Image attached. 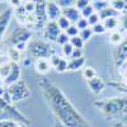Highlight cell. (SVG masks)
<instances>
[{"label":"cell","mask_w":127,"mask_h":127,"mask_svg":"<svg viewBox=\"0 0 127 127\" xmlns=\"http://www.w3.org/2000/svg\"><path fill=\"white\" fill-rule=\"evenodd\" d=\"M38 85L57 122L65 127H93L56 84L46 78H41Z\"/></svg>","instance_id":"6da1fadb"},{"label":"cell","mask_w":127,"mask_h":127,"mask_svg":"<svg viewBox=\"0 0 127 127\" xmlns=\"http://www.w3.org/2000/svg\"><path fill=\"white\" fill-rule=\"evenodd\" d=\"M93 104L108 121H120L127 114V97L105 98L95 100Z\"/></svg>","instance_id":"7a4b0ae2"},{"label":"cell","mask_w":127,"mask_h":127,"mask_svg":"<svg viewBox=\"0 0 127 127\" xmlns=\"http://www.w3.org/2000/svg\"><path fill=\"white\" fill-rule=\"evenodd\" d=\"M31 95V89L27 85V83L24 80H18L17 83L12 84L5 88V94H4V99L9 102L10 104H14L17 102L24 100Z\"/></svg>","instance_id":"3957f363"},{"label":"cell","mask_w":127,"mask_h":127,"mask_svg":"<svg viewBox=\"0 0 127 127\" xmlns=\"http://www.w3.org/2000/svg\"><path fill=\"white\" fill-rule=\"evenodd\" d=\"M31 39H32V31L29 28L22 27L13 32V34L9 38V43L12 47L17 48L19 52H22L28 48Z\"/></svg>","instance_id":"277c9868"},{"label":"cell","mask_w":127,"mask_h":127,"mask_svg":"<svg viewBox=\"0 0 127 127\" xmlns=\"http://www.w3.org/2000/svg\"><path fill=\"white\" fill-rule=\"evenodd\" d=\"M28 51L32 57L38 59H51L55 55L54 48L47 41H31L28 45Z\"/></svg>","instance_id":"5b68a950"},{"label":"cell","mask_w":127,"mask_h":127,"mask_svg":"<svg viewBox=\"0 0 127 127\" xmlns=\"http://www.w3.org/2000/svg\"><path fill=\"white\" fill-rule=\"evenodd\" d=\"M9 118L22 121V122L29 125V121L18 109H15V107L13 104H10L3 97H0V121L1 120H9Z\"/></svg>","instance_id":"8992f818"},{"label":"cell","mask_w":127,"mask_h":127,"mask_svg":"<svg viewBox=\"0 0 127 127\" xmlns=\"http://www.w3.org/2000/svg\"><path fill=\"white\" fill-rule=\"evenodd\" d=\"M113 62L117 69H122L127 64V34L123 37L121 43L116 46L113 51Z\"/></svg>","instance_id":"52a82bcc"},{"label":"cell","mask_w":127,"mask_h":127,"mask_svg":"<svg viewBox=\"0 0 127 127\" xmlns=\"http://www.w3.org/2000/svg\"><path fill=\"white\" fill-rule=\"evenodd\" d=\"M14 13L17 17V22L22 27H24V28H33V27L36 28L37 27V19H36L34 14L27 13L23 5L14 9Z\"/></svg>","instance_id":"ba28073f"},{"label":"cell","mask_w":127,"mask_h":127,"mask_svg":"<svg viewBox=\"0 0 127 127\" xmlns=\"http://www.w3.org/2000/svg\"><path fill=\"white\" fill-rule=\"evenodd\" d=\"M36 4V9H34V17L37 19V27L36 28H41L43 29L46 23L48 22L47 18V10H46V3L47 0H33Z\"/></svg>","instance_id":"9c48e42d"},{"label":"cell","mask_w":127,"mask_h":127,"mask_svg":"<svg viewBox=\"0 0 127 127\" xmlns=\"http://www.w3.org/2000/svg\"><path fill=\"white\" fill-rule=\"evenodd\" d=\"M61 29L57 24V22H52V20H48L46 23L45 28H43V38L47 42H56L59 36L61 34Z\"/></svg>","instance_id":"30bf717a"},{"label":"cell","mask_w":127,"mask_h":127,"mask_svg":"<svg viewBox=\"0 0 127 127\" xmlns=\"http://www.w3.org/2000/svg\"><path fill=\"white\" fill-rule=\"evenodd\" d=\"M13 14H14L13 8H8V9L3 10V12L0 13V42L3 41V38L6 33V29L9 27L10 19H12Z\"/></svg>","instance_id":"8fae6325"},{"label":"cell","mask_w":127,"mask_h":127,"mask_svg":"<svg viewBox=\"0 0 127 127\" xmlns=\"http://www.w3.org/2000/svg\"><path fill=\"white\" fill-rule=\"evenodd\" d=\"M20 66L18 65V62H13L10 61V71L8 74L6 79L4 80V85L5 87H9L12 84L17 83L18 80H20Z\"/></svg>","instance_id":"7c38bea8"},{"label":"cell","mask_w":127,"mask_h":127,"mask_svg":"<svg viewBox=\"0 0 127 127\" xmlns=\"http://www.w3.org/2000/svg\"><path fill=\"white\" fill-rule=\"evenodd\" d=\"M51 66L54 67L57 72H65L67 71V65H69V60L64 56H59V55H54L50 59Z\"/></svg>","instance_id":"4fadbf2b"},{"label":"cell","mask_w":127,"mask_h":127,"mask_svg":"<svg viewBox=\"0 0 127 127\" xmlns=\"http://www.w3.org/2000/svg\"><path fill=\"white\" fill-rule=\"evenodd\" d=\"M46 10H47L48 20H52V22H57V19L62 15V9L55 1H47L46 3Z\"/></svg>","instance_id":"5bb4252c"},{"label":"cell","mask_w":127,"mask_h":127,"mask_svg":"<svg viewBox=\"0 0 127 127\" xmlns=\"http://www.w3.org/2000/svg\"><path fill=\"white\" fill-rule=\"evenodd\" d=\"M87 84H88L89 90H90L92 94H94V95H99V94L105 89V85H107V84L103 81V79H100L98 75L95 76V78H93V79H90V80H88Z\"/></svg>","instance_id":"9a60e30c"},{"label":"cell","mask_w":127,"mask_h":127,"mask_svg":"<svg viewBox=\"0 0 127 127\" xmlns=\"http://www.w3.org/2000/svg\"><path fill=\"white\" fill-rule=\"evenodd\" d=\"M62 15L66 17L71 23H78V20L81 17V12L76 8V6H70V8H66V9H62Z\"/></svg>","instance_id":"2e32d148"},{"label":"cell","mask_w":127,"mask_h":127,"mask_svg":"<svg viewBox=\"0 0 127 127\" xmlns=\"http://www.w3.org/2000/svg\"><path fill=\"white\" fill-rule=\"evenodd\" d=\"M34 67H36V71L41 75H45L50 71V69L52 67L51 66V62L48 59H38L34 61Z\"/></svg>","instance_id":"e0dca14e"},{"label":"cell","mask_w":127,"mask_h":127,"mask_svg":"<svg viewBox=\"0 0 127 127\" xmlns=\"http://www.w3.org/2000/svg\"><path fill=\"white\" fill-rule=\"evenodd\" d=\"M85 67V57L80 59H70L69 65H67V71H79Z\"/></svg>","instance_id":"ac0fdd59"},{"label":"cell","mask_w":127,"mask_h":127,"mask_svg":"<svg viewBox=\"0 0 127 127\" xmlns=\"http://www.w3.org/2000/svg\"><path fill=\"white\" fill-rule=\"evenodd\" d=\"M98 14H99V18H100L102 20H105V19L112 18V17H120V15H121V14L117 12V10H114V9L111 6V5H109L108 8L103 9L102 12H99Z\"/></svg>","instance_id":"d6986e66"},{"label":"cell","mask_w":127,"mask_h":127,"mask_svg":"<svg viewBox=\"0 0 127 127\" xmlns=\"http://www.w3.org/2000/svg\"><path fill=\"white\" fill-rule=\"evenodd\" d=\"M103 24H104V27H105L107 31H111V32L117 31V27L120 24V19H118V17H112V18H108V19L103 20Z\"/></svg>","instance_id":"ffe728a7"},{"label":"cell","mask_w":127,"mask_h":127,"mask_svg":"<svg viewBox=\"0 0 127 127\" xmlns=\"http://www.w3.org/2000/svg\"><path fill=\"white\" fill-rule=\"evenodd\" d=\"M29 125L22 122V121H17V120H1L0 121V127H28Z\"/></svg>","instance_id":"44dd1931"},{"label":"cell","mask_w":127,"mask_h":127,"mask_svg":"<svg viewBox=\"0 0 127 127\" xmlns=\"http://www.w3.org/2000/svg\"><path fill=\"white\" fill-rule=\"evenodd\" d=\"M109 5H111L114 10H117L120 14H122L123 10H125L126 6H127V3H126V0H112V1L109 3Z\"/></svg>","instance_id":"7402d4cb"},{"label":"cell","mask_w":127,"mask_h":127,"mask_svg":"<svg viewBox=\"0 0 127 127\" xmlns=\"http://www.w3.org/2000/svg\"><path fill=\"white\" fill-rule=\"evenodd\" d=\"M123 39V36L120 31H113L111 32V34H109V42L112 45H116V46H118L121 42Z\"/></svg>","instance_id":"603a6c76"},{"label":"cell","mask_w":127,"mask_h":127,"mask_svg":"<svg viewBox=\"0 0 127 127\" xmlns=\"http://www.w3.org/2000/svg\"><path fill=\"white\" fill-rule=\"evenodd\" d=\"M108 85L113 87L114 89H117L122 93L127 94V80H121V81H109Z\"/></svg>","instance_id":"cb8c5ba5"},{"label":"cell","mask_w":127,"mask_h":127,"mask_svg":"<svg viewBox=\"0 0 127 127\" xmlns=\"http://www.w3.org/2000/svg\"><path fill=\"white\" fill-rule=\"evenodd\" d=\"M6 55L9 56L10 61H13V62H19V61H20V52H19L17 48L12 47V46H10V47L8 48Z\"/></svg>","instance_id":"d4e9b609"},{"label":"cell","mask_w":127,"mask_h":127,"mask_svg":"<svg viewBox=\"0 0 127 127\" xmlns=\"http://www.w3.org/2000/svg\"><path fill=\"white\" fill-rule=\"evenodd\" d=\"M81 74H83V78H84V79H87V81L97 76V71H95V69H94V67H92V66H87V67H84V69H83V71H81Z\"/></svg>","instance_id":"484cf974"},{"label":"cell","mask_w":127,"mask_h":127,"mask_svg":"<svg viewBox=\"0 0 127 127\" xmlns=\"http://www.w3.org/2000/svg\"><path fill=\"white\" fill-rule=\"evenodd\" d=\"M57 24H59V27H60V29H61V31L66 32V29L71 26V22H70V20H69L66 17L61 15V17L57 19Z\"/></svg>","instance_id":"4316f807"},{"label":"cell","mask_w":127,"mask_h":127,"mask_svg":"<svg viewBox=\"0 0 127 127\" xmlns=\"http://www.w3.org/2000/svg\"><path fill=\"white\" fill-rule=\"evenodd\" d=\"M70 43L74 46V48H80V50H83L84 43H85V42L81 39L80 36H75V37H71V38H70Z\"/></svg>","instance_id":"83f0119b"},{"label":"cell","mask_w":127,"mask_h":127,"mask_svg":"<svg viewBox=\"0 0 127 127\" xmlns=\"http://www.w3.org/2000/svg\"><path fill=\"white\" fill-rule=\"evenodd\" d=\"M94 34V32H93V29H92V27H88V28H85V29H83V31H80V37H81V39L84 41V42H87V41H89L90 38H92V36Z\"/></svg>","instance_id":"f1b7e54d"},{"label":"cell","mask_w":127,"mask_h":127,"mask_svg":"<svg viewBox=\"0 0 127 127\" xmlns=\"http://www.w3.org/2000/svg\"><path fill=\"white\" fill-rule=\"evenodd\" d=\"M74 46L70 43H66V45H64L62 46V54H64V57H66V59H70L72 56V52H74Z\"/></svg>","instance_id":"f546056e"},{"label":"cell","mask_w":127,"mask_h":127,"mask_svg":"<svg viewBox=\"0 0 127 127\" xmlns=\"http://www.w3.org/2000/svg\"><path fill=\"white\" fill-rule=\"evenodd\" d=\"M56 3L61 9H66V8H70V6H75L76 0H57Z\"/></svg>","instance_id":"4dcf8cb0"},{"label":"cell","mask_w":127,"mask_h":127,"mask_svg":"<svg viewBox=\"0 0 127 127\" xmlns=\"http://www.w3.org/2000/svg\"><path fill=\"white\" fill-rule=\"evenodd\" d=\"M93 6H94V9L99 13V12H102L103 9H105V8H108V6H109V3H108V1H105V0H99V1L93 3Z\"/></svg>","instance_id":"1f68e13d"},{"label":"cell","mask_w":127,"mask_h":127,"mask_svg":"<svg viewBox=\"0 0 127 127\" xmlns=\"http://www.w3.org/2000/svg\"><path fill=\"white\" fill-rule=\"evenodd\" d=\"M93 13H95V9H94L93 4H90V5H88L87 8H84V9L81 10V17L85 18V19H88Z\"/></svg>","instance_id":"d6a6232c"},{"label":"cell","mask_w":127,"mask_h":127,"mask_svg":"<svg viewBox=\"0 0 127 127\" xmlns=\"http://www.w3.org/2000/svg\"><path fill=\"white\" fill-rule=\"evenodd\" d=\"M65 33H66V34H67V36L71 38V37L79 36V34H80V29H79L76 26H72V24H71V26H70V27L66 29V32H65Z\"/></svg>","instance_id":"836d02e7"},{"label":"cell","mask_w":127,"mask_h":127,"mask_svg":"<svg viewBox=\"0 0 127 127\" xmlns=\"http://www.w3.org/2000/svg\"><path fill=\"white\" fill-rule=\"evenodd\" d=\"M23 6H24V9H26V12H27V13H29V14H33V13H34L36 4H34L33 0H29V1H26V3L23 4Z\"/></svg>","instance_id":"e575fe53"},{"label":"cell","mask_w":127,"mask_h":127,"mask_svg":"<svg viewBox=\"0 0 127 127\" xmlns=\"http://www.w3.org/2000/svg\"><path fill=\"white\" fill-rule=\"evenodd\" d=\"M92 29H93L94 33H97V34H103V33H105V32H107V29H105L104 24H103V23H100V22H99L98 24L93 26V27H92Z\"/></svg>","instance_id":"d590c367"},{"label":"cell","mask_w":127,"mask_h":127,"mask_svg":"<svg viewBox=\"0 0 127 127\" xmlns=\"http://www.w3.org/2000/svg\"><path fill=\"white\" fill-rule=\"evenodd\" d=\"M56 42H57L59 45L64 46V45H66V43H69V42H70V37L65 33V32H61V34L59 36V38H57Z\"/></svg>","instance_id":"8d00e7d4"},{"label":"cell","mask_w":127,"mask_h":127,"mask_svg":"<svg viewBox=\"0 0 127 127\" xmlns=\"http://www.w3.org/2000/svg\"><path fill=\"white\" fill-rule=\"evenodd\" d=\"M99 22H100V18H99V14H98V13H93V14L88 18V23H89L90 27L98 24Z\"/></svg>","instance_id":"74e56055"},{"label":"cell","mask_w":127,"mask_h":127,"mask_svg":"<svg viewBox=\"0 0 127 127\" xmlns=\"http://www.w3.org/2000/svg\"><path fill=\"white\" fill-rule=\"evenodd\" d=\"M88 5H90V0H76V3H75V6L80 10V12L84 8H87Z\"/></svg>","instance_id":"f35d334b"},{"label":"cell","mask_w":127,"mask_h":127,"mask_svg":"<svg viewBox=\"0 0 127 127\" xmlns=\"http://www.w3.org/2000/svg\"><path fill=\"white\" fill-rule=\"evenodd\" d=\"M76 27H78L80 31H83V29H85V28H88V27H90V26H89V23H88V19L80 18V19L78 20V23H76Z\"/></svg>","instance_id":"ab89813d"},{"label":"cell","mask_w":127,"mask_h":127,"mask_svg":"<svg viewBox=\"0 0 127 127\" xmlns=\"http://www.w3.org/2000/svg\"><path fill=\"white\" fill-rule=\"evenodd\" d=\"M9 5H10V8H13V9H17V8H19V6H22L24 3L22 1V0H9Z\"/></svg>","instance_id":"60d3db41"},{"label":"cell","mask_w":127,"mask_h":127,"mask_svg":"<svg viewBox=\"0 0 127 127\" xmlns=\"http://www.w3.org/2000/svg\"><path fill=\"white\" fill-rule=\"evenodd\" d=\"M80 57H83V50L75 48V50H74V52H72V56L70 59H80Z\"/></svg>","instance_id":"b9f144b4"},{"label":"cell","mask_w":127,"mask_h":127,"mask_svg":"<svg viewBox=\"0 0 127 127\" xmlns=\"http://www.w3.org/2000/svg\"><path fill=\"white\" fill-rule=\"evenodd\" d=\"M120 24H121L122 28L127 32V14H125V15L121 17V19H120Z\"/></svg>","instance_id":"7bdbcfd3"},{"label":"cell","mask_w":127,"mask_h":127,"mask_svg":"<svg viewBox=\"0 0 127 127\" xmlns=\"http://www.w3.org/2000/svg\"><path fill=\"white\" fill-rule=\"evenodd\" d=\"M112 127H127V123H125L122 121H116V122H113Z\"/></svg>","instance_id":"ee69618b"},{"label":"cell","mask_w":127,"mask_h":127,"mask_svg":"<svg viewBox=\"0 0 127 127\" xmlns=\"http://www.w3.org/2000/svg\"><path fill=\"white\" fill-rule=\"evenodd\" d=\"M4 56H5V52L3 51V48H1V47H0V59H3Z\"/></svg>","instance_id":"f6af8a7d"},{"label":"cell","mask_w":127,"mask_h":127,"mask_svg":"<svg viewBox=\"0 0 127 127\" xmlns=\"http://www.w3.org/2000/svg\"><path fill=\"white\" fill-rule=\"evenodd\" d=\"M54 127H65V126H62V125H61V123H60V122H56V123H55V126H54Z\"/></svg>","instance_id":"bcb514c9"},{"label":"cell","mask_w":127,"mask_h":127,"mask_svg":"<svg viewBox=\"0 0 127 127\" xmlns=\"http://www.w3.org/2000/svg\"><path fill=\"white\" fill-rule=\"evenodd\" d=\"M3 85H4V80L0 78V87H3Z\"/></svg>","instance_id":"7dc6e473"},{"label":"cell","mask_w":127,"mask_h":127,"mask_svg":"<svg viewBox=\"0 0 127 127\" xmlns=\"http://www.w3.org/2000/svg\"><path fill=\"white\" fill-rule=\"evenodd\" d=\"M5 1H9V0H0V3H5Z\"/></svg>","instance_id":"c3c4849f"},{"label":"cell","mask_w":127,"mask_h":127,"mask_svg":"<svg viewBox=\"0 0 127 127\" xmlns=\"http://www.w3.org/2000/svg\"><path fill=\"white\" fill-rule=\"evenodd\" d=\"M105 1H108V3H111V1H112V0H105Z\"/></svg>","instance_id":"681fc988"},{"label":"cell","mask_w":127,"mask_h":127,"mask_svg":"<svg viewBox=\"0 0 127 127\" xmlns=\"http://www.w3.org/2000/svg\"><path fill=\"white\" fill-rule=\"evenodd\" d=\"M93 1H94V3H95V1H99V0H93Z\"/></svg>","instance_id":"f907efd6"},{"label":"cell","mask_w":127,"mask_h":127,"mask_svg":"<svg viewBox=\"0 0 127 127\" xmlns=\"http://www.w3.org/2000/svg\"><path fill=\"white\" fill-rule=\"evenodd\" d=\"M47 1H52V0H47Z\"/></svg>","instance_id":"816d5d0a"}]
</instances>
